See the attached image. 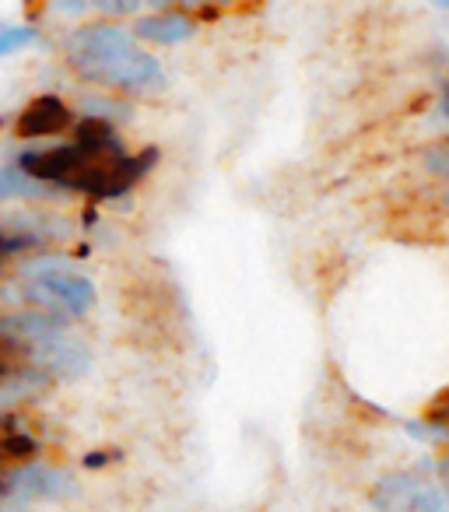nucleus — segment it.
<instances>
[{
	"label": "nucleus",
	"instance_id": "obj_1",
	"mask_svg": "<svg viewBox=\"0 0 449 512\" xmlns=\"http://www.w3.org/2000/svg\"><path fill=\"white\" fill-rule=\"evenodd\" d=\"M158 162V151L127 155L120 130L102 116H85L67 144L25 148L18 165L32 179L53 186L60 193H88L95 200L127 197Z\"/></svg>",
	"mask_w": 449,
	"mask_h": 512
},
{
	"label": "nucleus",
	"instance_id": "obj_2",
	"mask_svg": "<svg viewBox=\"0 0 449 512\" xmlns=\"http://www.w3.org/2000/svg\"><path fill=\"white\" fill-rule=\"evenodd\" d=\"M64 57L78 78L120 92L155 95L165 88V71L151 53L137 46V36L120 25H81L67 36Z\"/></svg>",
	"mask_w": 449,
	"mask_h": 512
},
{
	"label": "nucleus",
	"instance_id": "obj_3",
	"mask_svg": "<svg viewBox=\"0 0 449 512\" xmlns=\"http://www.w3.org/2000/svg\"><path fill=\"white\" fill-rule=\"evenodd\" d=\"M22 295L36 309L46 313H57L64 320H81L95 309L99 292H95V281L88 274L74 271V264L67 256H39L32 264H25V281Z\"/></svg>",
	"mask_w": 449,
	"mask_h": 512
},
{
	"label": "nucleus",
	"instance_id": "obj_4",
	"mask_svg": "<svg viewBox=\"0 0 449 512\" xmlns=\"http://www.w3.org/2000/svg\"><path fill=\"white\" fill-rule=\"evenodd\" d=\"M78 495V477L64 467H50V463H22L11 467L8 474H0V498L15 505L32 502H67Z\"/></svg>",
	"mask_w": 449,
	"mask_h": 512
},
{
	"label": "nucleus",
	"instance_id": "obj_5",
	"mask_svg": "<svg viewBox=\"0 0 449 512\" xmlns=\"http://www.w3.org/2000/svg\"><path fill=\"white\" fill-rule=\"evenodd\" d=\"M369 505L376 512H446V495L421 470H397L372 488Z\"/></svg>",
	"mask_w": 449,
	"mask_h": 512
},
{
	"label": "nucleus",
	"instance_id": "obj_6",
	"mask_svg": "<svg viewBox=\"0 0 449 512\" xmlns=\"http://www.w3.org/2000/svg\"><path fill=\"white\" fill-rule=\"evenodd\" d=\"M67 127H71V109H67V102L57 99V95H39V99H32L15 123L18 137H25V141L57 137V134H64Z\"/></svg>",
	"mask_w": 449,
	"mask_h": 512
},
{
	"label": "nucleus",
	"instance_id": "obj_7",
	"mask_svg": "<svg viewBox=\"0 0 449 512\" xmlns=\"http://www.w3.org/2000/svg\"><path fill=\"white\" fill-rule=\"evenodd\" d=\"M32 355H36V365L39 369H46L50 376H81V372L88 369V351L81 348V344L67 341L64 334L60 337H50V341L36 344L32 348Z\"/></svg>",
	"mask_w": 449,
	"mask_h": 512
},
{
	"label": "nucleus",
	"instance_id": "obj_8",
	"mask_svg": "<svg viewBox=\"0 0 449 512\" xmlns=\"http://www.w3.org/2000/svg\"><path fill=\"white\" fill-rule=\"evenodd\" d=\"M134 36L144 39V43L155 46H179L186 39L197 36V22L179 11H162V15H144L134 22Z\"/></svg>",
	"mask_w": 449,
	"mask_h": 512
},
{
	"label": "nucleus",
	"instance_id": "obj_9",
	"mask_svg": "<svg viewBox=\"0 0 449 512\" xmlns=\"http://www.w3.org/2000/svg\"><path fill=\"white\" fill-rule=\"evenodd\" d=\"M32 369H36L32 344L18 341L8 330H0V386H11L15 379H22L25 372H32Z\"/></svg>",
	"mask_w": 449,
	"mask_h": 512
},
{
	"label": "nucleus",
	"instance_id": "obj_10",
	"mask_svg": "<svg viewBox=\"0 0 449 512\" xmlns=\"http://www.w3.org/2000/svg\"><path fill=\"white\" fill-rule=\"evenodd\" d=\"M60 190H53V186L39 183V179H32L29 172L22 169V165H0V200H15V197H25V200H50L57 197Z\"/></svg>",
	"mask_w": 449,
	"mask_h": 512
},
{
	"label": "nucleus",
	"instance_id": "obj_11",
	"mask_svg": "<svg viewBox=\"0 0 449 512\" xmlns=\"http://www.w3.org/2000/svg\"><path fill=\"white\" fill-rule=\"evenodd\" d=\"M39 43L36 25H0V57H15L25 46Z\"/></svg>",
	"mask_w": 449,
	"mask_h": 512
},
{
	"label": "nucleus",
	"instance_id": "obj_12",
	"mask_svg": "<svg viewBox=\"0 0 449 512\" xmlns=\"http://www.w3.org/2000/svg\"><path fill=\"white\" fill-rule=\"evenodd\" d=\"M144 0H92V8L102 11V15L109 18H123V15H134V11H141Z\"/></svg>",
	"mask_w": 449,
	"mask_h": 512
},
{
	"label": "nucleus",
	"instance_id": "obj_13",
	"mask_svg": "<svg viewBox=\"0 0 449 512\" xmlns=\"http://www.w3.org/2000/svg\"><path fill=\"white\" fill-rule=\"evenodd\" d=\"M425 165L428 172H435V176L449 179V141L446 144H435V148L425 151Z\"/></svg>",
	"mask_w": 449,
	"mask_h": 512
},
{
	"label": "nucleus",
	"instance_id": "obj_14",
	"mask_svg": "<svg viewBox=\"0 0 449 512\" xmlns=\"http://www.w3.org/2000/svg\"><path fill=\"white\" fill-rule=\"evenodd\" d=\"M144 4H151V8L169 11L172 4H186V8H207V4H229V0H144Z\"/></svg>",
	"mask_w": 449,
	"mask_h": 512
},
{
	"label": "nucleus",
	"instance_id": "obj_15",
	"mask_svg": "<svg viewBox=\"0 0 449 512\" xmlns=\"http://www.w3.org/2000/svg\"><path fill=\"white\" fill-rule=\"evenodd\" d=\"M88 4H92V0H53V8H57L60 15H85Z\"/></svg>",
	"mask_w": 449,
	"mask_h": 512
},
{
	"label": "nucleus",
	"instance_id": "obj_16",
	"mask_svg": "<svg viewBox=\"0 0 449 512\" xmlns=\"http://www.w3.org/2000/svg\"><path fill=\"white\" fill-rule=\"evenodd\" d=\"M106 463H113V453H88L85 456V467L88 470H99V467H106Z\"/></svg>",
	"mask_w": 449,
	"mask_h": 512
},
{
	"label": "nucleus",
	"instance_id": "obj_17",
	"mask_svg": "<svg viewBox=\"0 0 449 512\" xmlns=\"http://www.w3.org/2000/svg\"><path fill=\"white\" fill-rule=\"evenodd\" d=\"M0 512H22V505H15V502H4V498H0Z\"/></svg>",
	"mask_w": 449,
	"mask_h": 512
},
{
	"label": "nucleus",
	"instance_id": "obj_18",
	"mask_svg": "<svg viewBox=\"0 0 449 512\" xmlns=\"http://www.w3.org/2000/svg\"><path fill=\"white\" fill-rule=\"evenodd\" d=\"M435 8H442V11H449V0H432Z\"/></svg>",
	"mask_w": 449,
	"mask_h": 512
},
{
	"label": "nucleus",
	"instance_id": "obj_19",
	"mask_svg": "<svg viewBox=\"0 0 449 512\" xmlns=\"http://www.w3.org/2000/svg\"><path fill=\"white\" fill-rule=\"evenodd\" d=\"M446 204H449V193H446Z\"/></svg>",
	"mask_w": 449,
	"mask_h": 512
},
{
	"label": "nucleus",
	"instance_id": "obj_20",
	"mask_svg": "<svg viewBox=\"0 0 449 512\" xmlns=\"http://www.w3.org/2000/svg\"><path fill=\"white\" fill-rule=\"evenodd\" d=\"M0 256H4V253H0Z\"/></svg>",
	"mask_w": 449,
	"mask_h": 512
}]
</instances>
